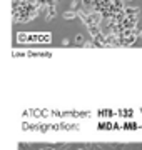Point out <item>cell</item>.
I'll return each instance as SVG.
<instances>
[{"label":"cell","instance_id":"8","mask_svg":"<svg viewBox=\"0 0 142 150\" xmlns=\"http://www.w3.org/2000/svg\"><path fill=\"white\" fill-rule=\"evenodd\" d=\"M38 150H54V149H50V147H44V149H38Z\"/></svg>","mask_w":142,"mask_h":150},{"label":"cell","instance_id":"2","mask_svg":"<svg viewBox=\"0 0 142 150\" xmlns=\"http://www.w3.org/2000/svg\"><path fill=\"white\" fill-rule=\"evenodd\" d=\"M45 8H47V13H45V17H47V20H50V18H54V17H55V13H57V12H55V4H52V5H47Z\"/></svg>","mask_w":142,"mask_h":150},{"label":"cell","instance_id":"7","mask_svg":"<svg viewBox=\"0 0 142 150\" xmlns=\"http://www.w3.org/2000/svg\"><path fill=\"white\" fill-rule=\"evenodd\" d=\"M77 5H79V0H72V10H75V8H77Z\"/></svg>","mask_w":142,"mask_h":150},{"label":"cell","instance_id":"4","mask_svg":"<svg viewBox=\"0 0 142 150\" xmlns=\"http://www.w3.org/2000/svg\"><path fill=\"white\" fill-rule=\"evenodd\" d=\"M77 15H79V13H77V10H70V12H65V13H64V17H65V18H75Z\"/></svg>","mask_w":142,"mask_h":150},{"label":"cell","instance_id":"9","mask_svg":"<svg viewBox=\"0 0 142 150\" xmlns=\"http://www.w3.org/2000/svg\"><path fill=\"white\" fill-rule=\"evenodd\" d=\"M77 150H87V149H85V145H84V147H77Z\"/></svg>","mask_w":142,"mask_h":150},{"label":"cell","instance_id":"5","mask_svg":"<svg viewBox=\"0 0 142 150\" xmlns=\"http://www.w3.org/2000/svg\"><path fill=\"white\" fill-rule=\"evenodd\" d=\"M112 149L114 150H124L126 149V145L124 144H112Z\"/></svg>","mask_w":142,"mask_h":150},{"label":"cell","instance_id":"10","mask_svg":"<svg viewBox=\"0 0 142 150\" xmlns=\"http://www.w3.org/2000/svg\"><path fill=\"white\" fill-rule=\"evenodd\" d=\"M141 37H142V32H141Z\"/></svg>","mask_w":142,"mask_h":150},{"label":"cell","instance_id":"6","mask_svg":"<svg viewBox=\"0 0 142 150\" xmlns=\"http://www.w3.org/2000/svg\"><path fill=\"white\" fill-rule=\"evenodd\" d=\"M90 150H104V147L102 145H97V144H92L90 145Z\"/></svg>","mask_w":142,"mask_h":150},{"label":"cell","instance_id":"1","mask_svg":"<svg viewBox=\"0 0 142 150\" xmlns=\"http://www.w3.org/2000/svg\"><path fill=\"white\" fill-rule=\"evenodd\" d=\"M124 13H126V17H139L141 8H137V7H126Z\"/></svg>","mask_w":142,"mask_h":150},{"label":"cell","instance_id":"3","mask_svg":"<svg viewBox=\"0 0 142 150\" xmlns=\"http://www.w3.org/2000/svg\"><path fill=\"white\" fill-rule=\"evenodd\" d=\"M74 42H75L77 45H84V43H85V40H84V35H82V33H77L75 37H74Z\"/></svg>","mask_w":142,"mask_h":150}]
</instances>
